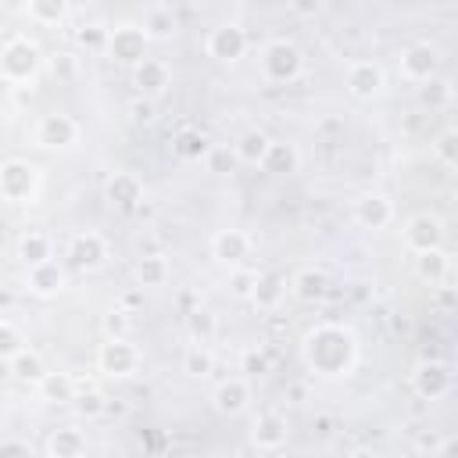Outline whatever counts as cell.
I'll use <instances>...</instances> for the list:
<instances>
[{
  "label": "cell",
  "instance_id": "obj_1",
  "mask_svg": "<svg viewBox=\"0 0 458 458\" xmlns=\"http://www.w3.org/2000/svg\"><path fill=\"white\" fill-rule=\"evenodd\" d=\"M301 358L318 376H329V379L351 376V369L358 361V336L347 326L322 322V326L308 329V336L301 344Z\"/></svg>",
  "mask_w": 458,
  "mask_h": 458
},
{
  "label": "cell",
  "instance_id": "obj_2",
  "mask_svg": "<svg viewBox=\"0 0 458 458\" xmlns=\"http://www.w3.org/2000/svg\"><path fill=\"white\" fill-rule=\"evenodd\" d=\"M43 68V50L36 47V39L29 36H11L0 47V79L11 86H25L39 75Z\"/></svg>",
  "mask_w": 458,
  "mask_h": 458
},
{
  "label": "cell",
  "instance_id": "obj_3",
  "mask_svg": "<svg viewBox=\"0 0 458 458\" xmlns=\"http://www.w3.org/2000/svg\"><path fill=\"white\" fill-rule=\"evenodd\" d=\"M39 193V168L21 161V157H7L0 161V197L7 204H32Z\"/></svg>",
  "mask_w": 458,
  "mask_h": 458
},
{
  "label": "cell",
  "instance_id": "obj_4",
  "mask_svg": "<svg viewBox=\"0 0 458 458\" xmlns=\"http://www.w3.org/2000/svg\"><path fill=\"white\" fill-rule=\"evenodd\" d=\"M301 72H304V54L290 39L265 43V50H261V75L268 82H279L283 86V82H293Z\"/></svg>",
  "mask_w": 458,
  "mask_h": 458
},
{
  "label": "cell",
  "instance_id": "obj_5",
  "mask_svg": "<svg viewBox=\"0 0 458 458\" xmlns=\"http://www.w3.org/2000/svg\"><path fill=\"white\" fill-rule=\"evenodd\" d=\"M140 347L129 344V336H104V344L97 347V369L104 376H114V379H129L136 376L140 369Z\"/></svg>",
  "mask_w": 458,
  "mask_h": 458
},
{
  "label": "cell",
  "instance_id": "obj_6",
  "mask_svg": "<svg viewBox=\"0 0 458 458\" xmlns=\"http://www.w3.org/2000/svg\"><path fill=\"white\" fill-rule=\"evenodd\" d=\"M147 43H150V39H147L143 25H136V21H122V25L107 29L104 54H107L111 61H118V64H136V61L147 57Z\"/></svg>",
  "mask_w": 458,
  "mask_h": 458
},
{
  "label": "cell",
  "instance_id": "obj_7",
  "mask_svg": "<svg viewBox=\"0 0 458 458\" xmlns=\"http://www.w3.org/2000/svg\"><path fill=\"white\" fill-rule=\"evenodd\" d=\"M401 240H404V247H408L411 254L429 250V247H440V243H444V218L433 215V211H415V215L404 218Z\"/></svg>",
  "mask_w": 458,
  "mask_h": 458
},
{
  "label": "cell",
  "instance_id": "obj_8",
  "mask_svg": "<svg viewBox=\"0 0 458 458\" xmlns=\"http://www.w3.org/2000/svg\"><path fill=\"white\" fill-rule=\"evenodd\" d=\"M204 50H208L211 61H222V64L240 61V57L247 54V32H243V25H236V21L215 25V29L204 36Z\"/></svg>",
  "mask_w": 458,
  "mask_h": 458
},
{
  "label": "cell",
  "instance_id": "obj_9",
  "mask_svg": "<svg viewBox=\"0 0 458 458\" xmlns=\"http://www.w3.org/2000/svg\"><path fill=\"white\" fill-rule=\"evenodd\" d=\"M344 82H347V93H351L354 100H372V97H379V93H383L386 75H383V68H379L376 61L358 57V61H351V64H347Z\"/></svg>",
  "mask_w": 458,
  "mask_h": 458
},
{
  "label": "cell",
  "instance_id": "obj_10",
  "mask_svg": "<svg viewBox=\"0 0 458 458\" xmlns=\"http://www.w3.org/2000/svg\"><path fill=\"white\" fill-rule=\"evenodd\" d=\"M32 136H36V143L47 147V150H64V147H72V143L79 140V122H75L72 114L50 111V114H43V118L36 122Z\"/></svg>",
  "mask_w": 458,
  "mask_h": 458
},
{
  "label": "cell",
  "instance_id": "obj_11",
  "mask_svg": "<svg viewBox=\"0 0 458 458\" xmlns=\"http://www.w3.org/2000/svg\"><path fill=\"white\" fill-rule=\"evenodd\" d=\"M411 390L422 397V401H440L447 390H451V369L437 358H426L415 365L411 372Z\"/></svg>",
  "mask_w": 458,
  "mask_h": 458
},
{
  "label": "cell",
  "instance_id": "obj_12",
  "mask_svg": "<svg viewBox=\"0 0 458 458\" xmlns=\"http://www.w3.org/2000/svg\"><path fill=\"white\" fill-rule=\"evenodd\" d=\"M68 261H72L75 268H82V272L100 268V265L107 261V240H104L100 233H93V229L75 233V236L68 240Z\"/></svg>",
  "mask_w": 458,
  "mask_h": 458
},
{
  "label": "cell",
  "instance_id": "obj_13",
  "mask_svg": "<svg viewBox=\"0 0 458 458\" xmlns=\"http://www.w3.org/2000/svg\"><path fill=\"white\" fill-rule=\"evenodd\" d=\"M64 286H68V272L54 258L36 261V265H25V290L32 297H57Z\"/></svg>",
  "mask_w": 458,
  "mask_h": 458
},
{
  "label": "cell",
  "instance_id": "obj_14",
  "mask_svg": "<svg viewBox=\"0 0 458 458\" xmlns=\"http://www.w3.org/2000/svg\"><path fill=\"white\" fill-rule=\"evenodd\" d=\"M437 72H440V54H437V47H429V43H411V47L401 50V79H408V82H426V79H433Z\"/></svg>",
  "mask_w": 458,
  "mask_h": 458
},
{
  "label": "cell",
  "instance_id": "obj_15",
  "mask_svg": "<svg viewBox=\"0 0 458 458\" xmlns=\"http://www.w3.org/2000/svg\"><path fill=\"white\" fill-rule=\"evenodd\" d=\"M132 86L140 89V97L157 100V97L172 86V68H168V61H161V57H143V61H136V64H132Z\"/></svg>",
  "mask_w": 458,
  "mask_h": 458
},
{
  "label": "cell",
  "instance_id": "obj_16",
  "mask_svg": "<svg viewBox=\"0 0 458 458\" xmlns=\"http://www.w3.org/2000/svg\"><path fill=\"white\" fill-rule=\"evenodd\" d=\"M211 404H215V411L218 415H243L247 408H250V379L247 376H229V379H222L218 386H215V394H211Z\"/></svg>",
  "mask_w": 458,
  "mask_h": 458
},
{
  "label": "cell",
  "instance_id": "obj_17",
  "mask_svg": "<svg viewBox=\"0 0 458 458\" xmlns=\"http://www.w3.org/2000/svg\"><path fill=\"white\" fill-rule=\"evenodd\" d=\"M351 215H354V222L361 229H386L394 222V204H390L386 193H361L354 200Z\"/></svg>",
  "mask_w": 458,
  "mask_h": 458
},
{
  "label": "cell",
  "instance_id": "obj_18",
  "mask_svg": "<svg viewBox=\"0 0 458 458\" xmlns=\"http://www.w3.org/2000/svg\"><path fill=\"white\" fill-rule=\"evenodd\" d=\"M250 250H254V240L247 229H218L211 236V258L225 265H240L243 258H250Z\"/></svg>",
  "mask_w": 458,
  "mask_h": 458
},
{
  "label": "cell",
  "instance_id": "obj_19",
  "mask_svg": "<svg viewBox=\"0 0 458 458\" xmlns=\"http://www.w3.org/2000/svg\"><path fill=\"white\" fill-rule=\"evenodd\" d=\"M286 437H290V426L279 411H261L250 426V444L258 451H279V447H286Z\"/></svg>",
  "mask_w": 458,
  "mask_h": 458
},
{
  "label": "cell",
  "instance_id": "obj_20",
  "mask_svg": "<svg viewBox=\"0 0 458 458\" xmlns=\"http://www.w3.org/2000/svg\"><path fill=\"white\" fill-rule=\"evenodd\" d=\"M290 290H293L297 301H304V304H318V301H326V293H329V276H326L322 268H315V265H304V268L293 272Z\"/></svg>",
  "mask_w": 458,
  "mask_h": 458
},
{
  "label": "cell",
  "instance_id": "obj_21",
  "mask_svg": "<svg viewBox=\"0 0 458 458\" xmlns=\"http://www.w3.org/2000/svg\"><path fill=\"white\" fill-rule=\"evenodd\" d=\"M43 451H47L50 458H82V454L89 451V440H86V433H82L79 426H61V429H54V433L47 437Z\"/></svg>",
  "mask_w": 458,
  "mask_h": 458
},
{
  "label": "cell",
  "instance_id": "obj_22",
  "mask_svg": "<svg viewBox=\"0 0 458 458\" xmlns=\"http://www.w3.org/2000/svg\"><path fill=\"white\" fill-rule=\"evenodd\" d=\"M415 276H419L422 283H429V286L447 283V276H451V258H447V250H444V247L419 250V254H415Z\"/></svg>",
  "mask_w": 458,
  "mask_h": 458
},
{
  "label": "cell",
  "instance_id": "obj_23",
  "mask_svg": "<svg viewBox=\"0 0 458 458\" xmlns=\"http://www.w3.org/2000/svg\"><path fill=\"white\" fill-rule=\"evenodd\" d=\"M7 376H11V379H18V383H25V386H36V383L47 376V361H43V354H39V351L21 347L18 354H11V358H7Z\"/></svg>",
  "mask_w": 458,
  "mask_h": 458
},
{
  "label": "cell",
  "instance_id": "obj_24",
  "mask_svg": "<svg viewBox=\"0 0 458 458\" xmlns=\"http://www.w3.org/2000/svg\"><path fill=\"white\" fill-rule=\"evenodd\" d=\"M261 168L272 172V175H293L301 168V154H297V147L290 140H272L265 157H261Z\"/></svg>",
  "mask_w": 458,
  "mask_h": 458
},
{
  "label": "cell",
  "instance_id": "obj_25",
  "mask_svg": "<svg viewBox=\"0 0 458 458\" xmlns=\"http://www.w3.org/2000/svg\"><path fill=\"white\" fill-rule=\"evenodd\" d=\"M107 200H111L114 208L132 211V208L143 200V182H140L132 172H114V175L107 179Z\"/></svg>",
  "mask_w": 458,
  "mask_h": 458
},
{
  "label": "cell",
  "instance_id": "obj_26",
  "mask_svg": "<svg viewBox=\"0 0 458 458\" xmlns=\"http://www.w3.org/2000/svg\"><path fill=\"white\" fill-rule=\"evenodd\" d=\"M283 297H286V279H283L279 272H258V283H254L250 304H254L258 311H276Z\"/></svg>",
  "mask_w": 458,
  "mask_h": 458
},
{
  "label": "cell",
  "instance_id": "obj_27",
  "mask_svg": "<svg viewBox=\"0 0 458 458\" xmlns=\"http://www.w3.org/2000/svg\"><path fill=\"white\" fill-rule=\"evenodd\" d=\"M36 390H39V397L50 401V404H72V397L79 394V379L68 376V372H50V369H47V376L36 383Z\"/></svg>",
  "mask_w": 458,
  "mask_h": 458
},
{
  "label": "cell",
  "instance_id": "obj_28",
  "mask_svg": "<svg viewBox=\"0 0 458 458\" xmlns=\"http://www.w3.org/2000/svg\"><path fill=\"white\" fill-rule=\"evenodd\" d=\"M211 150V140L200 132V129H179L175 136H172V154L175 157H182V161H204V154Z\"/></svg>",
  "mask_w": 458,
  "mask_h": 458
},
{
  "label": "cell",
  "instance_id": "obj_29",
  "mask_svg": "<svg viewBox=\"0 0 458 458\" xmlns=\"http://www.w3.org/2000/svg\"><path fill=\"white\" fill-rule=\"evenodd\" d=\"M18 258H21V265L47 261V258H54V240H50L43 229H29V233H21V240H18Z\"/></svg>",
  "mask_w": 458,
  "mask_h": 458
},
{
  "label": "cell",
  "instance_id": "obj_30",
  "mask_svg": "<svg viewBox=\"0 0 458 458\" xmlns=\"http://www.w3.org/2000/svg\"><path fill=\"white\" fill-rule=\"evenodd\" d=\"M186 333H190L193 344H211L215 333H218V315L211 308H204V304L190 308L186 311Z\"/></svg>",
  "mask_w": 458,
  "mask_h": 458
},
{
  "label": "cell",
  "instance_id": "obj_31",
  "mask_svg": "<svg viewBox=\"0 0 458 458\" xmlns=\"http://www.w3.org/2000/svg\"><path fill=\"white\" fill-rule=\"evenodd\" d=\"M268 143H272V136H268V132H261V129H247V132H240V140H236L233 154H236V161H243V165H261V157H265Z\"/></svg>",
  "mask_w": 458,
  "mask_h": 458
},
{
  "label": "cell",
  "instance_id": "obj_32",
  "mask_svg": "<svg viewBox=\"0 0 458 458\" xmlns=\"http://www.w3.org/2000/svg\"><path fill=\"white\" fill-rule=\"evenodd\" d=\"M182 372H186V376H193V379L211 376V372H215L211 344H193V340H190V347H186V354H182Z\"/></svg>",
  "mask_w": 458,
  "mask_h": 458
},
{
  "label": "cell",
  "instance_id": "obj_33",
  "mask_svg": "<svg viewBox=\"0 0 458 458\" xmlns=\"http://www.w3.org/2000/svg\"><path fill=\"white\" fill-rule=\"evenodd\" d=\"M168 258L165 254H143L140 261H136V279H140V286H165L168 283Z\"/></svg>",
  "mask_w": 458,
  "mask_h": 458
},
{
  "label": "cell",
  "instance_id": "obj_34",
  "mask_svg": "<svg viewBox=\"0 0 458 458\" xmlns=\"http://www.w3.org/2000/svg\"><path fill=\"white\" fill-rule=\"evenodd\" d=\"M72 408L79 411V419L93 422V419L107 415V397H104L97 386H82V383H79V394L72 397Z\"/></svg>",
  "mask_w": 458,
  "mask_h": 458
},
{
  "label": "cell",
  "instance_id": "obj_35",
  "mask_svg": "<svg viewBox=\"0 0 458 458\" xmlns=\"http://www.w3.org/2000/svg\"><path fill=\"white\" fill-rule=\"evenodd\" d=\"M25 7H29V18L43 29H54L68 18V0H29Z\"/></svg>",
  "mask_w": 458,
  "mask_h": 458
},
{
  "label": "cell",
  "instance_id": "obj_36",
  "mask_svg": "<svg viewBox=\"0 0 458 458\" xmlns=\"http://www.w3.org/2000/svg\"><path fill=\"white\" fill-rule=\"evenodd\" d=\"M143 32L147 39H172L175 32V14L168 7H150L147 18H143Z\"/></svg>",
  "mask_w": 458,
  "mask_h": 458
},
{
  "label": "cell",
  "instance_id": "obj_37",
  "mask_svg": "<svg viewBox=\"0 0 458 458\" xmlns=\"http://www.w3.org/2000/svg\"><path fill=\"white\" fill-rule=\"evenodd\" d=\"M451 97H454L451 79L433 75V79H426V82H422V104H426V107H447V104H451Z\"/></svg>",
  "mask_w": 458,
  "mask_h": 458
},
{
  "label": "cell",
  "instance_id": "obj_38",
  "mask_svg": "<svg viewBox=\"0 0 458 458\" xmlns=\"http://www.w3.org/2000/svg\"><path fill=\"white\" fill-rule=\"evenodd\" d=\"M429 150H433V157H437L444 168H454V165H458V129L437 132V140L429 143Z\"/></svg>",
  "mask_w": 458,
  "mask_h": 458
},
{
  "label": "cell",
  "instance_id": "obj_39",
  "mask_svg": "<svg viewBox=\"0 0 458 458\" xmlns=\"http://www.w3.org/2000/svg\"><path fill=\"white\" fill-rule=\"evenodd\" d=\"M21 347H25V336H21V329H18L14 322L0 318V361H7L11 354H18Z\"/></svg>",
  "mask_w": 458,
  "mask_h": 458
},
{
  "label": "cell",
  "instance_id": "obj_40",
  "mask_svg": "<svg viewBox=\"0 0 458 458\" xmlns=\"http://www.w3.org/2000/svg\"><path fill=\"white\" fill-rule=\"evenodd\" d=\"M129 315H132V311H125L122 304L111 308V311H104V318H100L104 336H129Z\"/></svg>",
  "mask_w": 458,
  "mask_h": 458
},
{
  "label": "cell",
  "instance_id": "obj_41",
  "mask_svg": "<svg viewBox=\"0 0 458 458\" xmlns=\"http://www.w3.org/2000/svg\"><path fill=\"white\" fill-rule=\"evenodd\" d=\"M240 372L250 379V376H265L268 372V354L261 351V347H247L243 354H240Z\"/></svg>",
  "mask_w": 458,
  "mask_h": 458
},
{
  "label": "cell",
  "instance_id": "obj_42",
  "mask_svg": "<svg viewBox=\"0 0 458 458\" xmlns=\"http://www.w3.org/2000/svg\"><path fill=\"white\" fill-rule=\"evenodd\" d=\"M254 283H258V272H250V268H236V272H233V279H229V290H233V297L250 301Z\"/></svg>",
  "mask_w": 458,
  "mask_h": 458
},
{
  "label": "cell",
  "instance_id": "obj_43",
  "mask_svg": "<svg viewBox=\"0 0 458 458\" xmlns=\"http://www.w3.org/2000/svg\"><path fill=\"white\" fill-rule=\"evenodd\" d=\"M75 39H79V47H86V50H104V43H107V29H104V25H82Z\"/></svg>",
  "mask_w": 458,
  "mask_h": 458
},
{
  "label": "cell",
  "instance_id": "obj_44",
  "mask_svg": "<svg viewBox=\"0 0 458 458\" xmlns=\"http://www.w3.org/2000/svg\"><path fill=\"white\" fill-rule=\"evenodd\" d=\"M129 114H132V122H140V125H150L157 114H154V100L150 97H136L132 104H129Z\"/></svg>",
  "mask_w": 458,
  "mask_h": 458
},
{
  "label": "cell",
  "instance_id": "obj_45",
  "mask_svg": "<svg viewBox=\"0 0 458 458\" xmlns=\"http://www.w3.org/2000/svg\"><path fill=\"white\" fill-rule=\"evenodd\" d=\"M204 161H208L211 172H229L233 161H236V154H233V150H222V147H211V150L204 154Z\"/></svg>",
  "mask_w": 458,
  "mask_h": 458
},
{
  "label": "cell",
  "instance_id": "obj_46",
  "mask_svg": "<svg viewBox=\"0 0 458 458\" xmlns=\"http://www.w3.org/2000/svg\"><path fill=\"white\" fill-rule=\"evenodd\" d=\"M290 4V11L297 14V18H315L322 7H326V0H286Z\"/></svg>",
  "mask_w": 458,
  "mask_h": 458
},
{
  "label": "cell",
  "instance_id": "obj_47",
  "mask_svg": "<svg viewBox=\"0 0 458 458\" xmlns=\"http://www.w3.org/2000/svg\"><path fill=\"white\" fill-rule=\"evenodd\" d=\"M7 454H32V447H29V440H0V458H7Z\"/></svg>",
  "mask_w": 458,
  "mask_h": 458
},
{
  "label": "cell",
  "instance_id": "obj_48",
  "mask_svg": "<svg viewBox=\"0 0 458 458\" xmlns=\"http://www.w3.org/2000/svg\"><path fill=\"white\" fill-rule=\"evenodd\" d=\"M433 290H437V304H440L444 311H451V308H454V290H451L447 283H440V286H433Z\"/></svg>",
  "mask_w": 458,
  "mask_h": 458
},
{
  "label": "cell",
  "instance_id": "obj_49",
  "mask_svg": "<svg viewBox=\"0 0 458 458\" xmlns=\"http://www.w3.org/2000/svg\"><path fill=\"white\" fill-rule=\"evenodd\" d=\"M140 304H143V293H136V290L122 293V308H125V311H132V308H140Z\"/></svg>",
  "mask_w": 458,
  "mask_h": 458
}]
</instances>
